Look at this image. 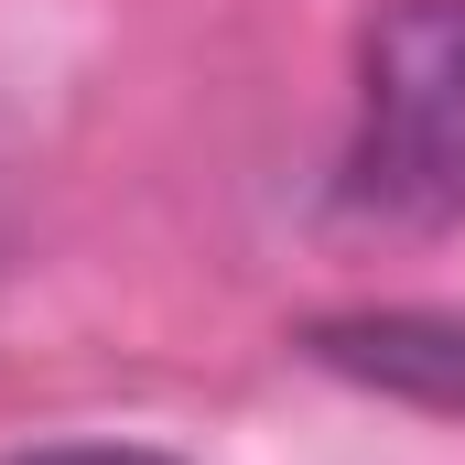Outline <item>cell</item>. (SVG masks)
<instances>
[{
	"instance_id": "obj_3",
	"label": "cell",
	"mask_w": 465,
	"mask_h": 465,
	"mask_svg": "<svg viewBox=\"0 0 465 465\" xmlns=\"http://www.w3.org/2000/svg\"><path fill=\"white\" fill-rule=\"evenodd\" d=\"M22 465H173V455H141V444H54V455H22Z\"/></svg>"
},
{
	"instance_id": "obj_1",
	"label": "cell",
	"mask_w": 465,
	"mask_h": 465,
	"mask_svg": "<svg viewBox=\"0 0 465 465\" xmlns=\"http://www.w3.org/2000/svg\"><path fill=\"white\" fill-rule=\"evenodd\" d=\"M347 206L390 228L465 217V0H390L368 22Z\"/></svg>"
},
{
	"instance_id": "obj_2",
	"label": "cell",
	"mask_w": 465,
	"mask_h": 465,
	"mask_svg": "<svg viewBox=\"0 0 465 465\" xmlns=\"http://www.w3.org/2000/svg\"><path fill=\"white\" fill-rule=\"evenodd\" d=\"M303 357L357 390L465 411V314H325V325H303Z\"/></svg>"
}]
</instances>
